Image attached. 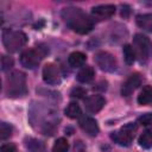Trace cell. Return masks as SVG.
Returning a JSON list of instances; mask_svg holds the SVG:
<instances>
[{
	"label": "cell",
	"instance_id": "6da1fadb",
	"mask_svg": "<svg viewBox=\"0 0 152 152\" xmlns=\"http://www.w3.org/2000/svg\"><path fill=\"white\" fill-rule=\"evenodd\" d=\"M62 18L66 23V25L75 32L80 34L89 33L93 27V20L80 8L77 7H66L62 11Z\"/></svg>",
	"mask_w": 152,
	"mask_h": 152
},
{
	"label": "cell",
	"instance_id": "7a4b0ae2",
	"mask_svg": "<svg viewBox=\"0 0 152 152\" xmlns=\"http://www.w3.org/2000/svg\"><path fill=\"white\" fill-rule=\"evenodd\" d=\"M5 93L8 97H21L26 95V75L23 71H13L6 78Z\"/></svg>",
	"mask_w": 152,
	"mask_h": 152
},
{
	"label": "cell",
	"instance_id": "3957f363",
	"mask_svg": "<svg viewBox=\"0 0 152 152\" xmlns=\"http://www.w3.org/2000/svg\"><path fill=\"white\" fill-rule=\"evenodd\" d=\"M27 42V37L23 31L5 28L2 31V44L8 52H18Z\"/></svg>",
	"mask_w": 152,
	"mask_h": 152
},
{
	"label": "cell",
	"instance_id": "277c9868",
	"mask_svg": "<svg viewBox=\"0 0 152 152\" xmlns=\"http://www.w3.org/2000/svg\"><path fill=\"white\" fill-rule=\"evenodd\" d=\"M133 50L140 63H147L152 57V42L146 36L138 33L133 38Z\"/></svg>",
	"mask_w": 152,
	"mask_h": 152
},
{
	"label": "cell",
	"instance_id": "5b68a950",
	"mask_svg": "<svg viewBox=\"0 0 152 152\" xmlns=\"http://www.w3.org/2000/svg\"><path fill=\"white\" fill-rule=\"evenodd\" d=\"M46 52H48L46 49H43L39 46H36V49H27L21 52L20 63L23 66L27 69H33L40 63L42 58L45 56Z\"/></svg>",
	"mask_w": 152,
	"mask_h": 152
},
{
	"label": "cell",
	"instance_id": "8992f818",
	"mask_svg": "<svg viewBox=\"0 0 152 152\" xmlns=\"http://www.w3.org/2000/svg\"><path fill=\"white\" fill-rule=\"evenodd\" d=\"M137 132V125L135 124H127L124 127H121L119 131H115L110 134V139L116 142L120 146H129L133 141L134 134Z\"/></svg>",
	"mask_w": 152,
	"mask_h": 152
},
{
	"label": "cell",
	"instance_id": "52a82bcc",
	"mask_svg": "<svg viewBox=\"0 0 152 152\" xmlns=\"http://www.w3.org/2000/svg\"><path fill=\"white\" fill-rule=\"evenodd\" d=\"M95 62L97 66L107 72H113L116 69V59L115 57L107 52V51H100L95 55Z\"/></svg>",
	"mask_w": 152,
	"mask_h": 152
},
{
	"label": "cell",
	"instance_id": "ba28073f",
	"mask_svg": "<svg viewBox=\"0 0 152 152\" xmlns=\"http://www.w3.org/2000/svg\"><path fill=\"white\" fill-rule=\"evenodd\" d=\"M43 80L45 83L55 86V84H59L62 81V74L59 68L53 64V63H49L43 68Z\"/></svg>",
	"mask_w": 152,
	"mask_h": 152
},
{
	"label": "cell",
	"instance_id": "9c48e42d",
	"mask_svg": "<svg viewBox=\"0 0 152 152\" xmlns=\"http://www.w3.org/2000/svg\"><path fill=\"white\" fill-rule=\"evenodd\" d=\"M78 125L83 132H86L90 137H95L99 133V126L95 119L88 115H81L78 120Z\"/></svg>",
	"mask_w": 152,
	"mask_h": 152
},
{
	"label": "cell",
	"instance_id": "30bf717a",
	"mask_svg": "<svg viewBox=\"0 0 152 152\" xmlns=\"http://www.w3.org/2000/svg\"><path fill=\"white\" fill-rule=\"evenodd\" d=\"M115 13V6L114 5H100L91 8V15L96 20H104L110 18Z\"/></svg>",
	"mask_w": 152,
	"mask_h": 152
},
{
	"label": "cell",
	"instance_id": "8fae6325",
	"mask_svg": "<svg viewBox=\"0 0 152 152\" xmlns=\"http://www.w3.org/2000/svg\"><path fill=\"white\" fill-rule=\"evenodd\" d=\"M140 84H141V77L138 74L131 75L121 87V95L122 96H129Z\"/></svg>",
	"mask_w": 152,
	"mask_h": 152
},
{
	"label": "cell",
	"instance_id": "7c38bea8",
	"mask_svg": "<svg viewBox=\"0 0 152 152\" xmlns=\"http://www.w3.org/2000/svg\"><path fill=\"white\" fill-rule=\"evenodd\" d=\"M104 103H106V100H104L103 96H101V95H91V96L86 99L84 107L89 113H97V112H100L102 109Z\"/></svg>",
	"mask_w": 152,
	"mask_h": 152
},
{
	"label": "cell",
	"instance_id": "4fadbf2b",
	"mask_svg": "<svg viewBox=\"0 0 152 152\" xmlns=\"http://www.w3.org/2000/svg\"><path fill=\"white\" fill-rule=\"evenodd\" d=\"M87 61V56L81 52V51H74L69 55L68 57V62L71 66L74 68H78V66H82Z\"/></svg>",
	"mask_w": 152,
	"mask_h": 152
},
{
	"label": "cell",
	"instance_id": "5bb4252c",
	"mask_svg": "<svg viewBox=\"0 0 152 152\" xmlns=\"http://www.w3.org/2000/svg\"><path fill=\"white\" fill-rule=\"evenodd\" d=\"M95 71L91 66H83L77 74V81L81 83H89L94 80Z\"/></svg>",
	"mask_w": 152,
	"mask_h": 152
},
{
	"label": "cell",
	"instance_id": "9a60e30c",
	"mask_svg": "<svg viewBox=\"0 0 152 152\" xmlns=\"http://www.w3.org/2000/svg\"><path fill=\"white\" fill-rule=\"evenodd\" d=\"M137 25L146 32H152V14H139L137 17Z\"/></svg>",
	"mask_w": 152,
	"mask_h": 152
},
{
	"label": "cell",
	"instance_id": "2e32d148",
	"mask_svg": "<svg viewBox=\"0 0 152 152\" xmlns=\"http://www.w3.org/2000/svg\"><path fill=\"white\" fill-rule=\"evenodd\" d=\"M25 146L30 152H45V145L38 139L27 138L25 140Z\"/></svg>",
	"mask_w": 152,
	"mask_h": 152
},
{
	"label": "cell",
	"instance_id": "e0dca14e",
	"mask_svg": "<svg viewBox=\"0 0 152 152\" xmlns=\"http://www.w3.org/2000/svg\"><path fill=\"white\" fill-rule=\"evenodd\" d=\"M152 101V87L151 86H145L140 94L138 95V103L141 106L148 104Z\"/></svg>",
	"mask_w": 152,
	"mask_h": 152
},
{
	"label": "cell",
	"instance_id": "ac0fdd59",
	"mask_svg": "<svg viewBox=\"0 0 152 152\" xmlns=\"http://www.w3.org/2000/svg\"><path fill=\"white\" fill-rule=\"evenodd\" d=\"M139 145L144 148H151L152 147V129H146L144 131L138 140Z\"/></svg>",
	"mask_w": 152,
	"mask_h": 152
},
{
	"label": "cell",
	"instance_id": "d6986e66",
	"mask_svg": "<svg viewBox=\"0 0 152 152\" xmlns=\"http://www.w3.org/2000/svg\"><path fill=\"white\" fill-rule=\"evenodd\" d=\"M65 115L70 119H76V118H80L81 116V108L80 106L76 103V102H71L66 106L65 110H64Z\"/></svg>",
	"mask_w": 152,
	"mask_h": 152
},
{
	"label": "cell",
	"instance_id": "ffe728a7",
	"mask_svg": "<svg viewBox=\"0 0 152 152\" xmlns=\"http://www.w3.org/2000/svg\"><path fill=\"white\" fill-rule=\"evenodd\" d=\"M68 150L69 142L65 138H58L52 146V152H68Z\"/></svg>",
	"mask_w": 152,
	"mask_h": 152
},
{
	"label": "cell",
	"instance_id": "44dd1931",
	"mask_svg": "<svg viewBox=\"0 0 152 152\" xmlns=\"http://www.w3.org/2000/svg\"><path fill=\"white\" fill-rule=\"evenodd\" d=\"M122 52H124V59L127 64H133V62L135 61V53H134V50L131 45H125L124 49H122Z\"/></svg>",
	"mask_w": 152,
	"mask_h": 152
},
{
	"label": "cell",
	"instance_id": "7402d4cb",
	"mask_svg": "<svg viewBox=\"0 0 152 152\" xmlns=\"http://www.w3.org/2000/svg\"><path fill=\"white\" fill-rule=\"evenodd\" d=\"M11 135H12V126L6 122H1L0 124V139L5 140L10 138Z\"/></svg>",
	"mask_w": 152,
	"mask_h": 152
},
{
	"label": "cell",
	"instance_id": "603a6c76",
	"mask_svg": "<svg viewBox=\"0 0 152 152\" xmlns=\"http://www.w3.org/2000/svg\"><path fill=\"white\" fill-rule=\"evenodd\" d=\"M13 64H14V62H13L12 57H8V56L1 57V70L2 71H8L13 66Z\"/></svg>",
	"mask_w": 152,
	"mask_h": 152
},
{
	"label": "cell",
	"instance_id": "cb8c5ba5",
	"mask_svg": "<svg viewBox=\"0 0 152 152\" xmlns=\"http://www.w3.org/2000/svg\"><path fill=\"white\" fill-rule=\"evenodd\" d=\"M87 95V91H86V89H83V88H80V87H77V88H74L71 91H70V96L72 97V99H82V97H84Z\"/></svg>",
	"mask_w": 152,
	"mask_h": 152
},
{
	"label": "cell",
	"instance_id": "d4e9b609",
	"mask_svg": "<svg viewBox=\"0 0 152 152\" xmlns=\"http://www.w3.org/2000/svg\"><path fill=\"white\" fill-rule=\"evenodd\" d=\"M138 122L142 126H151L152 125V113H146V114L139 116Z\"/></svg>",
	"mask_w": 152,
	"mask_h": 152
},
{
	"label": "cell",
	"instance_id": "484cf974",
	"mask_svg": "<svg viewBox=\"0 0 152 152\" xmlns=\"http://www.w3.org/2000/svg\"><path fill=\"white\" fill-rule=\"evenodd\" d=\"M17 151V147L12 142H8V144H4L0 148V152H15Z\"/></svg>",
	"mask_w": 152,
	"mask_h": 152
},
{
	"label": "cell",
	"instance_id": "4316f807",
	"mask_svg": "<svg viewBox=\"0 0 152 152\" xmlns=\"http://www.w3.org/2000/svg\"><path fill=\"white\" fill-rule=\"evenodd\" d=\"M72 152H87V151H86L84 145H83L81 141H76V142H75V145H74Z\"/></svg>",
	"mask_w": 152,
	"mask_h": 152
},
{
	"label": "cell",
	"instance_id": "83f0119b",
	"mask_svg": "<svg viewBox=\"0 0 152 152\" xmlns=\"http://www.w3.org/2000/svg\"><path fill=\"white\" fill-rule=\"evenodd\" d=\"M129 14V7L127 5H122L121 6V17L124 18H127Z\"/></svg>",
	"mask_w": 152,
	"mask_h": 152
}]
</instances>
